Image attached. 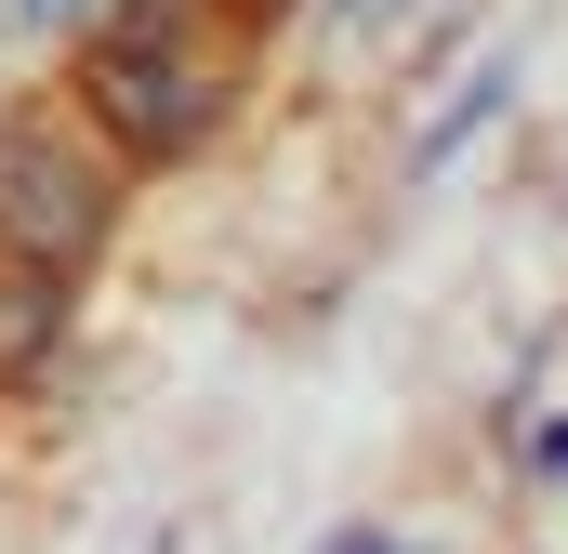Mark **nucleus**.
I'll return each instance as SVG.
<instances>
[{
	"label": "nucleus",
	"instance_id": "obj_1",
	"mask_svg": "<svg viewBox=\"0 0 568 554\" xmlns=\"http://www.w3.org/2000/svg\"><path fill=\"white\" fill-rule=\"evenodd\" d=\"M542 475H568V422H556V435H542Z\"/></svg>",
	"mask_w": 568,
	"mask_h": 554
},
{
	"label": "nucleus",
	"instance_id": "obj_2",
	"mask_svg": "<svg viewBox=\"0 0 568 554\" xmlns=\"http://www.w3.org/2000/svg\"><path fill=\"white\" fill-rule=\"evenodd\" d=\"M331 554H397V542H384V529H357V542H331Z\"/></svg>",
	"mask_w": 568,
	"mask_h": 554
}]
</instances>
